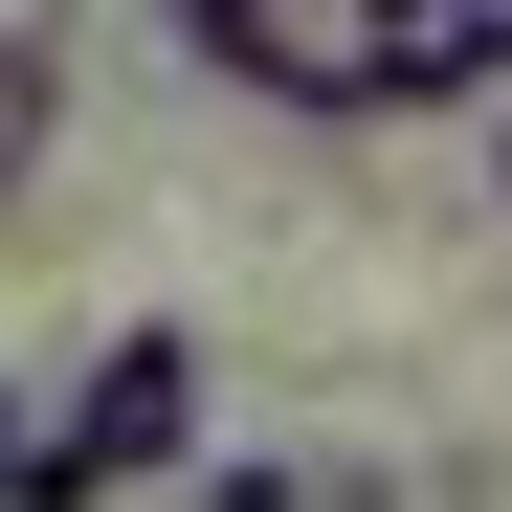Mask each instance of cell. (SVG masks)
<instances>
[{
	"mask_svg": "<svg viewBox=\"0 0 512 512\" xmlns=\"http://www.w3.org/2000/svg\"><path fill=\"white\" fill-rule=\"evenodd\" d=\"M201 468V334L134 312L90 379H67V423H23V490H179Z\"/></svg>",
	"mask_w": 512,
	"mask_h": 512,
	"instance_id": "obj_1",
	"label": "cell"
},
{
	"mask_svg": "<svg viewBox=\"0 0 512 512\" xmlns=\"http://www.w3.org/2000/svg\"><path fill=\"white\" fill-rule=\"evenodd\" d=\"M179 45L268 112H379V0H179Z\"/></svg>",
	"mask_w": 512,
	"mask_h": 512,
	"instance_id": "obj_2",
	"label": "cell"
},
{
	"mask_svg": "<svg viewBox=\"0 0 512 512\" xmlns=\"http://www.w3.org/2000/svg\"><path fill=\"white\" fill-rule=\"evenodd\" d=\"M490 90H512L490 0H379V112H490Z\"/></svg>",
	"mask_w": 512,
	"mask_h": 512,
	"instance_id": "obj_3",
	"label": "cell"
},
{
	"mask_svg": "<svg viewBox=\"0 0 512 512\" xmlns=\"http://www.w3.org/2000/svg\"><path fill=\"white\" fill-rule=\"evenodd\" d=\"M67 156V23H0V201Z\"/></svg>",
	"mask_w": 512,
	"mask_h": 512,
	"instance_id": "obj_4",
	"label": "cell"
},
{
	"mask_svg": "<svg viewBox=\"0 0 512 512\" xmlns=\"http://www.w3.org/2000/svg\"><path fill=\"white\" fill-rule=\"evenodd\" d=\"M490 201H512V90H490Z\"/></svg>",
	"mask_w": 512,
	"mask_h": 512,
	"instance_id": "obj_5",
	"label": "cell"
},
{
	"mask_svg": "<svg viewBox=\"0 0 512 512\" xmlns=\"http://www.w3.org/2000/svg\"><path fill=\"white\" fill-rule=\"evenodd\" d=\"M0 490H23V423H0Z\"/></svg>",
	"mask_w": 512,
	"mask_h": 512,
	"instance_id": "obj_6",
	"label": "cell"
},
{
	"mask_svg": "<svg viewBox=\"0 0 512 512\" xmlns=\"http://www.w3.org/2000/svg\"><path fill=\"white\" fill-rule=\"evenodd\" d=\"M490 23H512V0H490Z\"/></svg>",
	"mask_w": 512,
	"mask_h": 512,
	"instance_id": "obj_7",
	"label": "cell"
}]
</instances>
